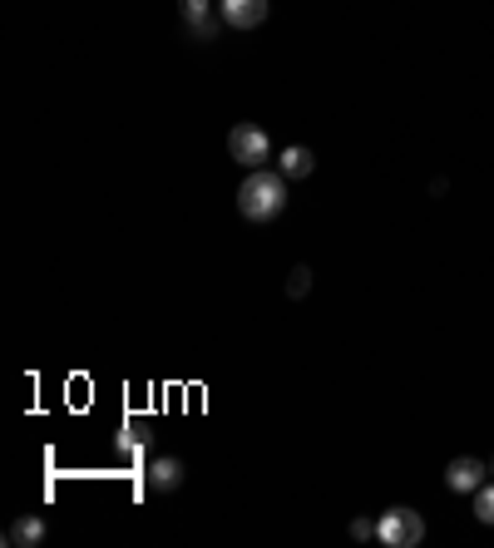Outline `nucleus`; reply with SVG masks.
Masks as SVG:
<instances>
[{"instance_id":"obj_4","label":"nucleus","mask_w":494,"mask_h":548,"mask_svg":"<svg viewBox=\"0 0 494 548\" xmlns=\"http://www.w3.org/2000/svg\"><path fill=\"white\" fill-rule=\"evenodd\" d=\"M218 15L233 30H257L272 15V0H218Z\"/></svg>"},{"instance_id":"obj_2","label":"nucleus","mask_w":494,"mask_h":548,"mask_svg":"<svg viewBox=\"0 0 494 548\" xmlns=\"http://www.w3.org/2000/svg\"><path fill=\"white\" fill-rule=\"evenodd\" d=\"M376 539L386 548H415L425 539V514H415L406 504H396V509H386L381 519H376Z\"/></svg>"},{"instance_id":"obj_8","label":"nucleus","mask_w":494,"mask_h":548,"mask_svg":"<svg viewBox=\"0 0 494 548\" xmlns=\"http://www.w3.org/2000/svg\"><path fill=\"white\" fill-rule=\"evenodd\" d=\"M312 168H317V158H312V149H302V144H297V149H282V154H277V173H282L287 183H292V178H307Z\"/></svg>"},{"instance_id":"obj_7","label":"nucleus","mask_w":494,"mask_h":548,"mask_svg":"<svg viewBox=\"0 0 494 548\" xmlns=\"http://www.w3.org/2000/svg\"><path fill=\"white\" fill-rule=\"evenodd\" d=\"M5 544H10V548H35V544H45V519H40V514H25V519H15V524L5 529Z\"/></svg>"},{"instance_id":"obj_3","label":"nucleus","mask_w":494,"mask_h":548,"mask_svg":"<svg viewBox=\"0 0 494 548\" xmlns=\"http://www.w3.org/2000/svg\"><path fill=\"white\" fill-rule=\"evenodd\" d=\"M228 154L238 158L243 168H267L272 139H267V129H257V124H238V129L228 134Z\"/></svg>"},{"instance_id":"obj_14","label":"nucleus","mask_w":494,"mask_h":548,"mask_svg":"<svg viewBox=\"0 0 494 548\" xmlns=\"http://www.w3.org/2000/svg\"><path fill=\"white\" fill-rule=\"evenodd\" d=\"M490 474H494V460H490Z\"/></svg>"},{"instance_id":"obj_10","label":"nucleus","mask_w":494,"mask_h":548,"mask_svg":"<svg viewBox=\"0 0 494 548\" xmlns=\"http://www.w3.org/2000/svg\"><path fill=\"white\" fill-rule=\"evenodd\" d=\"M470 499H475V519H480V524H494V484H480Z\"/></svg>"},{"instance_id":"obj_5","label":"nucleus","mask_w":494,"mask_h":548,"mask_svg":"<svg viewBox=\"0 0 494 548\" xmlns=\"http://www.w3.org/2000/svg\"><path fill=\"white\" fill-rule=\"evenodd\" d=\"M485 474H490L485 460L460 455V460H450V470H445V489H450V494H475V489L485 484Z\"/></svg>"},{"instance_id":"obj_6","label":"nucleus","mask_w":494,"mask_h":548,"mask_svg":"<svg viewBox=\"0 0 494 548\" xmlns=\"http://www.w3.org/2000/svg\"><path fill=\"white\" fill-rule=\"evenodd\" d=\"M183 460H173V455H159V460H149V489L154 494H173L178 484H183Z\"/></svg>"},{"instance_id":"obj_9","label":"nucleus","mask_w":494,"mask_h":548,"mask_svg":"<svg viewBox=\"0 0 494 548\" xmlns=\"http://www.w3.org/2000/svg\"><path fill=\"white\" fill-rule=\"evenodd\" d=\"M178 15H183V25L193 30V25L213 20V0H178Z\"/></svg>"},{"instance_id":"obj_1","label":"nucleus","mask_w":494,"mask_h":548,"mask_svg":"<svg viewBox=\"0 0 494 548\" xmlns=\"http://www.w3.org/2000/svg\"><path fill=\"white\" fill-rule=\"evenodd\" d=\"M287 208V178L277 168H252L238 188V213L247 223H272Z\"/></svg>"},{"instance_id":"obj_11","label":"nucleus","mask_w":494,"mask_h":548,"mask_svg":"<svg viewBox=\"0 0 494 548\" xmlns=\"http://www.w3.org/2000/svg\"><path fill=\"white\" fill-rule=\"evenodd\" d=\"M312 292V267H292V282H287V297H307Z\"/></svg>"},{"instance_id":"obj_12","label":"nucleus","mask_w":494,"mask_h":548,"mask_svg":"<svg viewBox=\"0 0 494 548\" xmlns=\"http://www.w3.org/2000/svg\"><path fill=\"white\" fill-rule=\"evenodd\" d=\"M144 450V430L139 425H129L124 435H119V455H139Z\"/></svg>"},{"instance_id":"obj_13","label":"nucleus","mask_w":494,"mask_h":548,"mask_svg":"<svg viewBox=\"0 0 494 548\" xmlns=\"http://www.w3.org/2000/svg\"><path fill=\"white\" fill-rule=\"evenodd\" d=\"M351 539H376V524H371V519H356V524H351Z\"/></svg>"}]
</instances>
